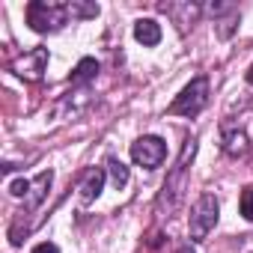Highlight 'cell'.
Segmentation results:
<instances>
[{"mask_svg": "<svg viewBox=\"0 0 253 253\" xmlns=\"http://www.w3.org/2000/svg\"><path fill=\"white\" fill-rule=\"evenodd\" d=\"M194 155H197V140H194V137H188V140H185V146H182V155H179L176 167L170 170V176H167V182L161 185V194H158V200H155V211H158L161 217L176 214V211H179V206L185 203V191H188V170H191Z\"/></svg>", "mask_w": 253, "mask_h": 253, "instance_id": "cell-1", "label": "cell"}, {"mask_svg": "<svg viewBox=\"0 0 253 253\" xmlns=\"http://www.w3.org/2000/svg\"><path fill=\"white\" fill-rule=\"evenodd\" d=\"M27 24L36 33H57L69 24V3L57 0H33L27 6Z\"/></svg>", "mask_w": 253, "mask_h": 253, "instance_id": "cell-2", "label": "cell"}, {"mask_svg": "<svg viewBox=\"0 0 253 253\" xmlns=\"http://www.w3.org/2000/svg\"><path fill=\"white\" fill-rule=\"evenodd\" d=\"M217 214H220V206H217V197L214 194H203L194 209H191V217H188V235L194 244L206 241L209 232L217 226Z\"/></svg>", "mask_w": 253, "mask_h": 253, "instance_id": "cell-3", "label": "cell"}, {"mask_svg": "<svg viewBox=\"0 0 253 253\" xmlns=\"http://www.w3.org/2000/svg\"><path fill=\"white\" fill-rule=\"evenodd\" d=\"M209 78H194L173 101H170V107H167V113H173V116H197V113H203L206 110V104H209Z\"/></svg>", "mask_w": 253, "mask_h": 253, "instance_id": "cell-4", "label": "cell"}, {"mask_svg": "<svg viewBox=\"0 0 253 253\" xmlns=\"http://www.w3.org/2000/svg\"><path fill=\"white\" fill-rule=\"evenodd\" d=\"M167 158V143L155 134H146V137H137L131 143V161L137 167H146V170H155L161 167Z\"/></svg>", "mask_w": 253, "mask_h": 253, "instance_id": "cell-5", "label": "cell"}, {"mask_svg": "<svg viewBox=\"0 0 253 253\" xmlns=\"http://www.w3.org/2000/svg\"><path fill=\"white\" fill-rule=\"evenodd\" d=\"M45 69H48V48H33V51L21 54V57H18V60L12 63V72H15L18 78L30 81V84L42 81Z\"/></svg>", "mask_w": 253, "mask_h": 253, "instance_id": "cell-6", "label": "cell"}, {"mask_svg": "<svg viewBox=\"0 0 253 253\" xmlns=\"http://www.w3.org/2000/svg\"><path fill=\"white\" fill-rule=\"evenodd\" d=\"M158 9L164 15H170L173 24H179V30H188V24H194L203 15V6L191 3V0H182V3H158Z\"/></svg>", "mask_w": 253, "mask_h": 253, "instance_id": "cell-7", "label": "cell"}, {"mask_svg": "<svg viewBox=\"0 0 253 253\" xmlns=\"http://www.w3.org/2000/svg\"><path fill=\"white\" fill-rule=\"evenodd\" d=\"M51 182H54V173H51V170H42V173L30 182V194H27V200H24V214L36 211V209L45 203V197H48V191H51Z\"/></svg>", "mask_w": 253, "mask_h": 253, "instance_id": "cell-8", "label": "cell"}, {"mask_svg": "<svg viewBox=\"0 0 253 253\" xmlns=\"http://www.w3.org/2000/svg\"><path fill=\"white\" fill-rule=\"evenodd\" d=\"M223 152L232 155V158H244L250 152V143H247V134L241 128H232V125H226L223 128Z\"/></svg>", "mask_w": 253, "mask_h": 253, "instance_id": "cell-9", "label": "cell"}, {"mask_svg": "<svg viewBox=\"0 0 253 253\" xmlns=\"http://www.w3.org/2000/svg\"><path fill=\"white\" fill-rule=\"evenodd\" d=\"M104 170L101 167H92L86 176H84V182H81V203L84 206H89L92 200H98V194H101V188H104Z\"/></svg>", "mask_w": 253, "mask_h": 253, "instance_id": "cell-10", "label": "cell"}, {"mask_svg": "<svg viewBox=\"0 0 253 253\" xmlns=\"http://www.w3.org/2000/svg\"><path fill=\"white\" fill-rule=\"evenodd\" d=\"M134 39L143 45V48H155L161 42V24L155 18H140L134 24Z\"/></svg>", "mask_w": 253, "mask_h": 253, "instance_id": "cell-11", "label": "cell"}, {"mask_svg": "<svg viewBox=\"0 0 253 253\" xmlns=\"http://www.w3.org/2000/svg\"><path fill=\"white\" fill-rule=\"evenodd\" d=\"M95 75H98V63L92 60V57H84L78 66H75V72H72V86H86L89 81H95Z\"/></svg>", "mask_w": 253, "mask_h": 253, "instance_id": "cell-12", "label": "cell"}, {"mask_svg": "<svg viewBox=\"0 0 253 253\" xmlns=\"http://www.w3.org/2000/svg\"><path fill=\"white\" fill-rule=\"evenodd\" d=\"M107 173H110V182H113V188H116V191H122L125 185H128V179H131L128 167H125L122 161H116V158H110V161H107Z\"/></svg>", "mask_w": 253, "mask_h": 253, "instance_id": "cell-13", "label": "cell"}, {"mask_svg": "<svg viewBox=\"0 0 253 253\" xmlns=\"http://www.w3.org/2000/svg\"><path fill=\"white\" fill-rule=\"evenodd\" d=\"M98 15V3H84V0H72L69 3V18L72 21H86Z\"/></svg>", "mask_w": 253, "mask_h": 253, "instance_id": "cell-14", "label": "cell"}, {"mask_svg": "<svg viewBox=\"0 0 253 253\" xmlns=\"http://www.w3.org/2000/svg\"><path fill=\"white\" fill-rule=\"evenodd\" d=\"M86 104H89V86H84V89H78V92H69V95L60 101V107H69V110H72V116H75V113H81Z\"/></svg>", "mask_w": 253, "mask_h": 253, "instance_id": "cell-15", "label": "cell"}, {"mask_svg": "<svg viewBox=\"0 0 253 253\" xmlns=\"http://www.w3.org/2000/svg\"><path fill=\"white\" fill-rule=\"evenodd\" d=\"M214 30H217V36H220V39H229V36L238 30V12H232V15H226V18L214 21Z\"/></svg>", "mask_w": 253, "mask_h": 253, "instance_id": "cell-16", "label": "cell"}, {"mask_svg": "<svg viewBox=\"0 0 253 253\" xmlns=\"http://www.w3.org/2000/svg\"><path fill=\"white\" fill-rule=\"evenodd\" d=\"M206 15H211L214 21H220V18H226V15H232V12H238L232 3H209L206 9H203Z\"/></svg>", "mask_w": 253, "mask_h": 253, "instance_id": "cell-17", "label": "cell"}, {"mask_svg": "<svg viewBox=\"0 0 253 253\" xmlns=\"http://www.w3.org/2000/svg\"><path fill=\"white\" fill-rule=\"evenodd\" d=\"M238 209L247 220H253V188H244L241 191V200H238Z\"/></svg>", "mask_w": 253, "mask_h": 253, "instance_id": "cell-18", "label": "cell"}, {"mask_svg": "<svg viewBox=\"0 0 253 253\" xmlns=\"http://www.w3.org/2000/svg\"><path fill=\"white\" fill-rule=\"evenodd\" d=\"M9 194L27 200V194H30V182H27V179H15V182H9Z\"/></svg>", "mask_w": 253, "mask_h": 253, "instance_id": "cell-19", "label": "cell"}, {"mask_svg": "<svg viewBox=\"0 0 253 253\" xmlns=\"http://www.w3.org/2000/svg\"><path fill=\"white\" fill-rule=\"evenodd\" d=\"M33 253H60V247H57L54 241H42V244L33 247Z\"/></svg>", "mask_w": 253, "mask_h": 253, "instance_id": "cell-20", "label": "cell"}, {"mask_svg": "<svg viewBox=\"0 0 253 253\" xmlns=\"http://www.w3.org/2000/svg\"><path fill=\"white\" fill-rule=\"evenodd\" d=\"M176 253H197V250H194L191 244H179V247H176Z\"/></svg>", "mask_w": 253, "mask_h": 253, "instance_id": "cell-21", "label": "cell"}, {"mask_svg": "<svg viewBox=\"0 0 253 253\" xmlns=\"http://www.w3.org/2000/svg\"><path fill=\"white\" fill-rule=\"evenodd\" d=\"M244 78H247V84L253 86V63H250V69H247V75H244Z\"/></svg>", "mask_w": 253, "mask_h": 253, "instance_id": "cell-22", "label": "cell"}]
</instances>
